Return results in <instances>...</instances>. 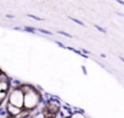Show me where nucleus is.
Segmentation results:
<instances>
[{
	"mask_svg": "<svg viewBox=\"0 0 124 118\" xmlns=\"http://www.w3.org/2000/svg\"><path fill=\"white\" fill-rule=\"evenodd\" d=\"M40 102H41V95L34 88H33L30 92H28V93L24 94L23 107L25 109H28L29 111L36 108Z\"/></svg>",
	"mask_w": 124,
	"mask_h": 118,
	"instance_id": "nucleus-1",
	"label": "nucleus"
},
{
	"mask_svg": "<svg viewBox=\"0 0 124 118\" xmlns=\"http://www.w3.org/2000/svg\"><path fill=\"white\" fill-rule=\"evenodd\" d=\"M23 101H24V94L22 93V91L19 88L14 89L9 94V102L8 103H10L13 106L22 108L23 107Z\"/></svg>",
	"mask_w": 124,
	"mask_h": 118,
	"instance_id": "nucleus-2",
	"label": "nucleus"
},
{
	"mask_svg": "<svg viewBox=\"0 0 124 118\" xmlns=\"http://www.w3.org/2000/svg\"><path fill=\"white\" fill-rule=\"evenodd\" d=\"M7 111H8V113H9L10 116L16 117V116H18L22 111V108H19V107L13 106V105H11L10 103H8L7 104Z\"/></svg>",
	"mask_w": 124,
	"mask_h": 118,
	"instance_id": "nucleus-3",
	"label": "nucleus"
},
{
	"mask_svg": "<svg viewBox=\"0 0 124 118\" xmlns=\"http://www.w3.org/2000/svg\"><path fill=\"white\" fill-rule=\"evenodd\" d=\"M31 118H47L46 113H45V109H44V111H36V114H34L33 116H31Z\"/></svg>",
	"mask_w": 124,
	"mask_h": 118,
	"instance_id": "nucleus-4",
	"label": "nucleus"
},
{
	"mask_svg": "<svg viewBox=\"0 0 124 118\" xmlns=\"http://www.w3.org/2000/svg\"><path fill=\"white\" fill-rule=\"evenodd\" d=\"M9 81H10L9 76L6 73L1 72V73H0V82H2V83H9Z\"/></svg>",
	"mask_w": 124,
	"mask_h": 118,
	"instance_id": "nucleus-5",
	"label": "nucleus"
},
{
	"mask_svg": "<svg viewBox=\"0 0 124 118\" xmlns=\"http://www.w3.org/2000/svg\"><path fill=\"white\" fill-rule=\"evenodd\" d=\"M10 88L9 83H2L0 82V92H8V89Z\"/></svg>",
	"mask_w": 124,
	"mask_h": 118,
	"instance_id": "nucleus-6",
	"label": "nucleus"
},
{
	"mask_svg": "<svg viewBox=\"0 0 124 118\" xmlns=\"http://www.w3.org/2000/svg\"><path fill=\"white\" fill-rule=\"evenodd\" d=\"M69 118H86L84 115H82L81 113H79V111H76V113H73L71 114V116H70Z\"/></svg>",
	"mask_w": 124,
	"mask_h": 118,
	"instance_id": "nucleus-7",
	"label": "nucleus"
},
{
	"mask_svg": "<svg viewBox=\"0 0 124 118\" xmlns=\"http://www.w3.org/2000/svg\"><path fill=\"white\" fill-rule=\"evenodd\" d=\"M7 96H8V92H0V102H2Z\"/></svg>",
	"mask_w": 124,
	"mask_h": 118,
	"instance_id": "nucleus-8",
	"label": "nucleus"
},
{
	"mask_svg": "<svg viewBox=\"0 0 124 118\" xmlns=\"http://www.w3.org/2000/svg\"><path fill=\"white\" fill-rule=\"evenodd\" d=\"M28 16H29V18H31V19H34V20H36V21H42V19H41V18L35 16V15H32V14H28Z\"/></svg>",
	"mask_w": 124,
	"mask_h": 118,
	"instance_id": "nucleus-9",
	"label": "nucleus"
},
{
	"mask_svg": "<svg viewBox=\"0 0 124 118\" xmlns=\"http://www.w3.org/2000/svg\"><path fill=\"white\" fill-rule=\"evenodd\" d=\"M71 19V21H74V22H76L77 24H80V25H82V26H85V24L82 23L81 21H79V20H77V19H74V18H70Z\"/></svg>",
	"mask_w": 124,
	"mask_h": 118,
	"instance_id": "nucleus-10",
	"label": "nucleus"
},
{
	"mask_svg": "<svg viewBox=\"0 0 124 118\" xmlns=\"http://www.w3.org/2000/svg\"><path fill=\"white\" fill-rule=\"evenodd\" d=\"M94 28H97V30L101 31V32H102V33H107V32H105V30H104V28H100V26H99V25H94Z\"/></svg>",
	"mask_w": 124,
	"mask_h": 118,
	"instance_id": "nucleus-11",
	"label": "nucleus"
},
{
	"mask_svg": "<svg viewBox=\"0 0 124 118\" xmlns=\"http://www.w3.org/2000/svg\"><path fill=\"white\" fill-rule=\"evenodd\" d=\"M39 31H41L42 33H44V34H47V35H52V33L51 32H48V31H45V30H42V28H40Z\"/></svg>",
	"mask_w": 124,
	"mask_h": 118,
	"instance_id": "nucleus-12",
	"label": "nucleus"
},
{
	"mask_svg": "<svg viewBox=\"0 0 124 118\" xmlns=\"http://www.w3.org/2000/svg\"><path fill=\"white\" fill-rule=\"evenodd\" d=\"M58 33L62 34V35H65V36H67V37H71V35L68 34V33H66V32H58Z\"/></svg>",
	"mask_w": 124,
	"mask_h": 118,
	"instance_id": "nucleus-13",
	"label": "nucleus"
},
{
	"mask_svg": "<svg viewBox=\"0 0 124 118\" xmlns=\"http://www.w3.org/2000/svg\"><path fill=\"white\" fill-rule=\"evenodd\" d=\"M117 2H119L120 5H123L124 6V1H117Z\"/></svg>",
	"mask_w": 124,
	"mask_h": 118,
	"instance_id": "nucleus-14",
	"label": "nucleus"
},
{
	"mask_svg": "<svg viewBox=\"0 0 124 118\" xmlns=\"http://www.w3.org/2000/svg\"><path fill=\"white\" fill-rule=\"evenodd\" d=\"M120 59H121V60H122V61H123V62H124V58H123V57H120Z\"/></svg>",
	"mask_w": 124,
	"mask_h": 118,
	"instance_id": "nucleus-15",
	"label": "nucleus"
},
{
	"mask_svg": "<svg viewBox=\"0 0 124 118\" xmlns=\"http://www.w3.org/2000/svg\"><path fill=\"white\" fill-rule=\"evenodd\" d=\"M1 72H2V71H1V69H0V73H1Z\"/></svg>",
	"mask_w": 124,
	"mask_h": 118,
	"instance_id": "nucleus-16",
	"label": "nucleus"
},
{
	"mask_svg": "<svg viewBox=\"0 0 124 118\" xmlns=\"http://www.w3.org/2000/svg\"><path fill=\"white\" fill-rule=\"evenodd\" d=\"M62 118H64V117H62Z\"/></svg>",
	"mask_w": 124,
	"mask_h": 118,
	"instance_id": "nucleus-17",
	"label": "nucleus"
}]
</instances>
